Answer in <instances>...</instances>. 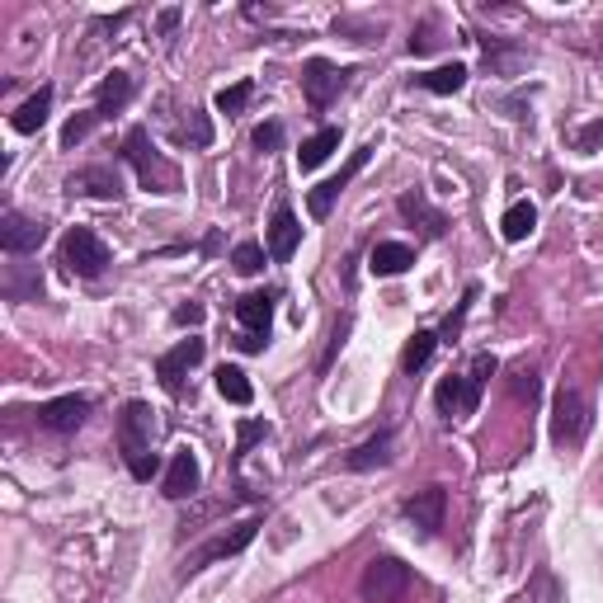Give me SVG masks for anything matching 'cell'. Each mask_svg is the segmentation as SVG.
I'll list each match as a JSON object with an SVG mask.
<instances>
[{
  "label": "cell",
  "mask_w": 603,
  "mask_h": 603,
  "mask_svg": "<svg viewBox=\"0 0 603 603\" xmlns=\"http://www.w3.org/2000/svg\"><path fill=\"white\" fill-rule=\"evenodd\" d=\"M368 156H372V147H359V151H353V156H349V166H345L340 174H330V180H326V184H316V189L307 193V212H311V218H316V222H326V218H330V208H335V199H340V193L349 189V180H353V174H359V170L368 166Z\"/></svg>",
  "instance_id": "cell-15"
},
{
  "label": "cell",
  "mask_w": 603,
  "mask_h": 603,
  "mask_svg": "<svg viewBox=\"0 0 603 603\" xmlns=\"http://www.w3.org/2000/svg\"><path fill=\"white\" fill-rule=\"evenodd\" d=\"M533 226H538V208L528 203V199H519V203L505 208V218H500L505 241H528V236H533Z\"/></svg>",
  "instance_id": "cell-26"
},
{
  "label": "cell",
  "mask_w": 603,
  "mask_h": 603,
  "mask_svg": "<svg viewBox=\"0 0 603 603\" xmlns=\"http://www.w3.org/2000/svg\"><path fill=\"white\" fill-rule=\"evenodd\" d=\"M495 372V353H476L467 372H448L438 387H434V411L443 420H463V415H476L482 405V392Z\"/></svg>",
  "instance_id": "cell-2"
},
{
  "label": "cell",
  "mask_w": 603,
  "mask_h": 603,
  "mask_svg": "<svg viewBox=\"0 0 603 603\" xmlns=\"http://www.w3.org/2000/svg\"><path fill=\"white\" fill-rule=\"evenodd\" d=\"M218 392H222L226 405H251L255 401V387H251V378H245L236 363H222L218 368Z\"/></svg>",
  "instance_id": "cell-27"
},
{
  "label": "cell",
  "mask_w": 603,
  "mask_h": 603,
  "mask_svg": "<svg viewBox=\"0 0 603 603\" xmlns=\"http://www.w3.org/2000/svg\"><path fill=\"white\" fill-rule=\"evenodd\" d=\"M151 438H156V411L147 401H123L118 411V453L128 463L133 482H151L161 472V457L151 453Z\"/></svg>",
  "instance_id": "cell-1"
},
{
  "label": "cell",
  "mask_w": 603,
  "mask_h": 603,
  "mask_svg": "<svg viewBox=\"0 0 603 603\" xmlns=\"http://www.w3.org/2000/svg\"><path fill=\"white\" fill-rule=\"evenodd\" d=\"M95 411V396H85V392H71V396H52L43 401L39 411H33V420H39V430L47 434H76L85 420H91Z\"/></svg>",
  "instance_id": "cell-10"
},
{
  "label": "cell",
  "mask_w": 603,
  "mask_h": 603,
  "mask_svg": "<svg viewBox=\"0 0 603 603\" xmlns=\"http://www.w3.org/2000/svg\"><path fill=\"white\" fill-rule=\"evenodd\" d=\"M251 141H255V151H260V156H269V151L283 147V128H278V123H260Z\"/></svg>",
  "instance_id": "cell-36"
},
{
  "label": "cell",
  "mask_w": 603,
  "mask_h": 603,
  "mask_svg": "<svg viewBox=\"0 0 603 603\" xmlns=\"http://www.w3.org/2000/svg\"><path fill=\"white\" fill-rule=\"evenodd\" d=\"M133 95H137V81L128 76V71H114V76H104L99 91H95V114L99 118H114V114L128 109Z\"/></svg>",
  "instance_id": "cell-20"
},
{
  "label": "cell",
  "mask_w": 603,
  "mask_h": 603,
  "mask_svg": "<svg viewBox=\"0 0 603 603\" xmlns=\"http://www.w3.org/2000/svg\"><path fill=\"white\" fill-rule=\"evenodd\" d=\"M43 241H47L43 218H29V212H20V208H6V218H0V251L6 255H33Z\"/></svg>",
  "instance_id": "cell-12"
},
{
  "label": "cell",
  "mask_w": 603,
  "mask_h": 603,
  "mask_svg": "<svg viewBox=\"0 0 603 603\" xmlns=\"http://www.w3.org/2000/svg\"><path fill=\"white\" fill-rule=\"evenodd\" d=\"M71 199H123V174L114 166H81L66 174Z\"/></svg>",
  "instance_id": "cell-14"
},
{
  "label": "cell",
  "mask_w": 603,
  "mask_h": 603,
  "mask_svg": "<svg viewBox=\"0 0 603 603\" xmlns=\"http://www.w3.org/2000/svg\"><path fill=\"white\" fill-rule=\"evenodd\" d=\"M174 24H180V10H161V20H156V29H161V33H174Z\"/></svg>",
  "instance_id": "cell-42"
},
{
  "label": "cell",
  "mask_w": 603,
  "mask_h": 603,
  "mask_svg": "<svg viewBox=\"0 0 603 603\" xmlns=\"http://www.w3.org/2000/svg\"><path fill=\"white\" fill-rule=\"evenodd\" d=\"M392 463H396V430H392V424H382L372 438H363L359 448L345 453L349 472H378V467H392Z\"/></svg>",
  "instance_id": "cell-16"
},
{
  "label": "cell",
  "mask_w": 603,
  "mask_h": 603,
  "mask_svg": "<svg viewBox=\"0 0 603 603\" xmlns=\"http://www.w3.org/2000/svg\"><path fill=\"white\" fill-rule=\"evenodd\" d=\"M128 20H133V10H118V14H99V20H95V29H123Z\"/></svg>",
  "instance_id": "cell-41"
},
{
  "label": "cell",
  "mask_w": 603,
  "mask_h": 603,
  "mask_svg": "<svg viewBox=\"0 0 603 603\" xmlns=\"http://www.w3.org/2000/svg\"><path fill=\"white\" fill-rule=\"evenodd\" d=\"M590 401H584L580 387H561L552 396V443L557 448H580L584 434H590Z\"/></svg>",
  "instance_id": "cell-6"
},
{
  "label": "cell",
  "mask_w": 603,
  "mask_h": 603,
  "mask_svg": "<svg viewBox=\"0 0 603 603\" xmlns=\"http://www.w3.org/2000/svg\"><path fill=\"white\" fill-rule=\"evenodd\" d=\"M99 123H104V118H99L95 109H85V114H76V118H66V128H62V147H66V151H71V147H81V141L91 137V133L99 128Z\"/></svg>",
  "instance_id": "cell-30"
},
{
  "label": "cell",
  "mask_w": 603,
  "mask_h": 603,
  "mask_svg": "<svg viewBox=\"0 0 603 603\" xmlns=\"http://www.w3.org/2000/svg\"><path fill=\"white\" fill-rule=\"evenodd\" d=\"M109 245H104L91 226H71L66 241H62V264H66V274H76V278H99L104 269H109Z\"/></svg>",
  "instance_id": "cell-7"
},
{
  "label": "cell",
  "mask_w": 603,
  "mask_h": 603,
  "mask_svg": "<svg viewBox=\"0 0 603 603\" xmlns=\"http://www.w3.org/2000/svg\"><path fill=\"white\" fill-rule=\"evenodd\" d=\"M203 307L199 302H184V307H174V326H203Z\"/></svg>",
  "instance_id": "cell-39"
},
{
  "label": "cell",
  "mask_w": 603,
  "mask_h": 603,
  "mask_svg": "<svg viewBox=\"0 0 603 603\" xmlns=\"http://www.w3.org/2000/svg\"><path fill=\"white\" fill-rule=\"evenodd\" d=\"M47 114H52V85H39V95H29L20 109H14L10 123H14V133H20V137H33L47 123Z\"/></svg>",
  "instance_id": "cell-22"
},
{
  "label": "cell",
  "mask_w": 603,
  "mask_h": 603,
  "mask_svg": "<svg viewBox=\"0 0 603 603\" xmlns=\"http://www.w3.org/2000/svg\"><path fill=\"white\" fill-rule=\"evenodd\" d=\"M434 349H438V335L434 330H415L411 340H405V349H401V372H411V378H415V372L434 359Z\"/></svg>",
  "instance_id": "cell-28"
},
{
  "label": "cell",
  "mask_w": 603,
  "mask_h": 603,
  "mask_svg": "<svg viewBox=\"0 0 603 603\" xmlns=\"http://www.w3.org/2000/svg\"><path fill=\"white\" fill-rule=\"evenodd\" d=\"M438 47V39H434V20H424L415 33H411V52L415 57H424V52H434Z\"/></svg>",
  "instance_id": "cell-38"
},
{
  "label": "cell",
  "mask_w": 603,
  "mask_h": 603,
  "mask_svg": "<svg viewBox=\"0 0 603 603\" xmlns=\"http://www.w3.org/2000/svg\"><path fill=\"white\" fill-rule=\"evenodd\" d=\"M236 321H241V349L245 353H264L269 349V330H274V293H245L236 297Z\"/></svg>",
  "instance_id": "cell-8"
},
{
  "label": "cell",
  "mask_w": 603,
  "mask_h": 603,
  "mask_svg": "<svg viewBox=\"0 0 603 603\" xmlns=\"http://www.w3.org/2000/svg\"><path fill=\"white\" fill-rule=\"evenodd\" d=\"M509 387H514V396H519V401H528V405L538 401V372H528V368H523V372H514V382H509Z\"/></svg>",
  "instance_id": "cell-37"
},
{
  "label": "cell",
  "mask_w": 603,
  "mask_h": 603,
  "mask_svg": "<svg viewBox=\"0 0 603 603\" xmlns=\"http://www.w3.org/2000/svg\"><path fill=\"white\" fill-rule=\"evenodd\" d=\"M251 95H255V81H236V85H226V91H218V114H226V118L245 114V104H251Z\"/></svg>",
  "instance_id": "cell-29"
},
{
  "label": "cell",
  "mask_w": 603,
  "mask_h": 603,
  "mask_svg": "<svg viewBox=\"0 0 603 603\" xmlns=\"http://www.w3.org/2000/svg\"><path fill=\"white\" fill-rule=\"evenodd\" d=\"M345 330H349V316H345V321H340V326H335V340H330V349H326V359H321V372L330 368V359H335V353H340V345H345Z\"/></svg>",
  "instance_id": "cell-40"
},
{
  "label": "cell",
  "mask_w": 603,
  "mask_h": 603,
  "mask_svg": "<svg viewBox=\"0 0 603 603\" xmlns=\"http://www.w3.org/2000/svg\"><path fill=\"white\" fill-rule=\"evenodd\" d=\"M203 486V467L199 457H193V448H174L170 467H166V482H161V495L166 500H193Z\"/></svg>",
  "instance_id": "cell-17"
},
{
  "label": "cell",
  "mask_w": 603,
  "mask_h": 603,
  "mask_svg": "<svg viewBox=\"0 0 603 603\" xmlns=\"http://www.w3.org/2000/svg\"><path fill=\"white\" fill-rule=\"evenodd\" d=\"M415 264V251L405 241H378L368 251V269L378 274V278H396V274H405Z\"/></svg>",
  "instance_id": "cell-21"
},
{
  "label": "cell",
  "mask_w": 603,
  "mask_h": 603,
  "mask_svg": "<svg viewBox=\"0 0 603 603\" xmlns=\"http://www.w3.org/2000/svg\"><path fill=\"white\" fill-rule=\"evenodd\" d=\"M349 76H353V66H335L326 57H311L307 66H302V95H307V104L321 114V109H330V104L345 95Z\"/></svg>",
  "instance_id": "cell-9"
},
{
  "label": "cell",
  "mask_w": 603,
  "mask_h": 603,
  "mask_svg": "<svg viewBox=\"0 0 603 603\" xmlns=\"http://www.w3.org/2000/svg\"><path fill=\"white\" fill-rule=\"evenodd\" d=\"M297 245H302V222L293 218L288 203H278L274 208V222H269V260L274 264H288L297 255Z\"/></svg>",
  "instance_id": "cell-19"
},
{
  "label": "cell",
  "mask_w": 603,
  "mask_h": 603,
  "mask_svg": "<svg viewBox=\"0 0 603 603\" xmlns=\"http://www.w3.org/2000/svg\"><path fill=\"white\" fill-rule=\"evenodd\" d=\"M260 438H269V424H264V420H241V424H236V463L255 448Z\"/></svg>",
  "instance_id": "cell-34"
},
{
  "label": "cell",
  "mask_w": 603,
  "mask_h": 603,
  "mask_svg": "<svg viewBox=\"0 0 603 603\" xmlns=\"http://www.w3.org/2000/svg\"><path fill=\"white\" fill-rule=\"evenodd\" d=\"M571 147H575V151H584V156H590V151H603V114H599V118H590V123H584V128H575V133H571Z\"/></svg>",
  "instance_id": "cell-35"
},
{
  "label": "cell",
  "mask_w": 603,
  "mask_h": 603,
  "mask_svg": "<svg viewBox=\"0 0 603 603\" xmlns=\"http://www.w3.org/2000/svg\"><path fill=\"white\" fill-rule=\"evenodd\" d=\"M476 293H482V288H476V283H472V288L463 293V302H457V311L448 316V321H443V330H438V345H453V340H457V330H463V321H467V311H472Z\"/></svg>",
  "instance_id": "cell-31"
},
{
  "label": "cell",
  "mask_w": 603,
  "mask_h": 603,
  "mask_svg": "<svg viewBox=\"0 0 603 603\" xmlns=\"http://www.w3.org/2000/svg\"><path fill=\"white\" fill-rule=\"evenodd\" d=\"M401 514L415 523L420 538H438L443 533V514H448V490H443V486H424V490H415L411 500L401 505Z\"/></svg>",
  "instance_id": "cell-13"
},
{
  "label": "cell",
  "mask_w": 603,
  "mask_h": 603,
  "mask_svg": "<svg viewBox=\"0 0 603 603\" xmlns=\"http://www.w3.org/2000/svg\"><path fill=\"white\" fill-rule=\"evenodd\" d=\"M260 528H264V519H260V514H255V519H241V523L232 528V533H218V538H208V542L199 547V552H189V557L180 561V580H189V575H199V571H208V565H212V561L241 557V552H245V547H251V542H255V533H260Z\"/></svg>",
  "instance_id": "cell-5"
},
{
  "label": "cell",
  "mask_w": 603,
  "mask_h": 603,
  "mask_svg": "<svg viewBox=\"0 0 603 603\" xmlns=\"http://www.w3.org/2000/svg\"><path fill=\"white\" fill-rule=\"evenodd\" d=\"M123 161H128L137 170V180L141 189H156V193H174L180 189V170H174L161 151H156V141H151V128H128L123 133Z\"/></svg>",
  "instance_id": "cell-3"
},
{
  "label": "cell",
  "mask_w": 603,
  "mask_h": 603,
  "mask_svg": "<svg viewBox=\"0 0 603 603\" xmlns=\"http://www.w3.org/2000/svg\"><path fill=\"white\" fill-rule=\"evenodd\" d=\"M203 349L208 345L199 340V335H189V340H180L174 349H166L161 359H156V378H161V387L170 396H184V378L203 363Z\"/></svg>",
  "instance_id": "cell-11"
},
{
  "label": "cell",
  "mask_w": 603,
  "mask_h": 603,
  "mask_svg": "<svg viewBox=\"0 0 603 603\" xmlns=\"http://www.w3.org/2000/svg\"><path fill=\"white\" fill-rule=\"evenodd\" d=\"M467 81H472V71L463 62H448V66H434V71H424V76H415V85L430 95H457Z\"/></svg>",
  "instance_id": "cell-23"
},
{
  "label": "cell",
  "mask_w": 603,
  "mask_h": 603,
  "mask_svg": "<svg viewBox=\"0 0 603 603\" xmlns=\"http://www.w3.org/2000/svg\"><path fill=\"white\" fill-rule=\"evenodd\" d=\"M180 141H189V147H212V123H208V114H199V109H189V123L180 133H174Z\"/></svg>",
  "instance_id": "cell-32"
},
{
  "label": "cell",
  "mask_w": 603,
  "mask_h": 603,
  "mask_svg": "<svg viewBox=\"0 0 603 603\" xmlns=\"http://www.w3.org/2000/svg\"><path fill=\"white\" fill-rule=\"evenodd\" d=\"M396 208H401V218L411 222V226H420L430 241H438L443 232H448V218H443V212L430 203V193H424V189H405L401 199H396Z\"/></svg>",
  "instance_id": "cell-18"
},
{
  "label": "cell",
  "mask_w": 603,
  "mask_h": 603,
  "mask_svg": "<svg viewBox=\"0 0 603 603\" xmlns=\"http://www.w3.org/2000/svg\"><path fill=\"white\" fill-rule=\"evenodd\" d=\"M411 565L401 557H372L359 575V599L363 603H401L411 594Z\"/></svg>",
  "instance_id": "cell-4"
},
{
  "label": "cell",
  "mask_w": 603,
  "mask_h": 603,
  "mask_svg": "<svg viewBox=\"0 0 603 603\" xmlns=\"http://www.w3.org/2000/svg\"><path fill=\"white\" fill-rule=\"evenodd\" d=\"M264 255H269V251H264L260 241H241L236 251H232V264H236V274H260V269H264Z\"/></svg>",
  "instance_id": "cell-33"
},
{
  "label": "cell",
  "mask_w": 603,
  "mask_h": 603,
  "mask_svg": "<svg viewBox=\"0 0 603 603\" xmlns=\"http://www.w3.org/2000/svg\"><path fill=\"white\" fill-rule=\"evenodd\" d=\"M6 297L10 302H39L43 297V274L29 264H6Z\"/></svg>",
  "instance_id": "cell-25"
},
{
  "label": "cell",
  "mask_w": 603,
  "mask_h": 603,
  "mask_svg": "<svg viewBox=\"0 0 603 603\" xmlns=\"http://www.w3.org/2000/svg\"><path fill=\"white\" fill-rule=\"evenodd\" d=\"M340 128H321V133H311L307 141H302V151H297V166L302 170H316V166H326L335 151H340Z\"/></svg>",
  "instance_id": "cell-24"
}]
</instances>
